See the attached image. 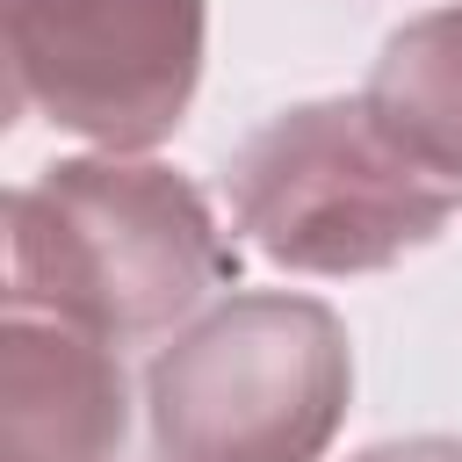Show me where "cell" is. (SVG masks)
Returning a JSON list of instances; mask_svg holds the SVG:
<instances>
[{
    "mask_svg": "<svg viewBox=\"0 0 462 462\" xmlns=\"http://www.w3.org/2000/svg\"><path fill=\"white\" fill-rule=\"evenodd\" d=\"M224 282H238V245L159 159H58L7 195V310L152 339Z\"/></svg>",
    "mask_w": 462,
    "mask_h": 462,
    "instance_id": "6da1fadb",
    "label": "cell"
},
{
    "mask_svg": "<svg viewBox=\"0 0 462 462\" xmlns=\"http://www.w3.org/2000/svg\"><path fill=\"white\" fill-rule=\"evenodd\" d=\"M346 325L318 296L245 289L152 354V462H318L346 419Z\"/></svg>",
    "mask_w": 462,
    "mask_h": 462,
    "instance_id": "7a4b0ae2",
    "label": "cell"
},
{
    "mask_svg": "<svg viewBox=\"0 0 462 462\" xmlns=\"http://www.w3.org/2000/svg\"><path fill=\"white\" fill-rule=\"evenodd\" d=\"M231 224L296 274H375L433 245L462 195L433 180L368 101H296L224 166Z\"/></svg>",
    "mask_w": 462,
    "mask_h": 462,
    "instance_id": "3957f363",
    "label": "cell"
},
{
    "mask_svg": "<svg viewBox=\"0 0 462 462\" xmlns=\"http://www.w3.org/2000/svg\"><path fill=\"white\" fill-rule=\"evenodd\" d=\"M14 116H43L101 152H144L180 130L209 0H0Z\"/></svg>",
    "mask_w": 462,
    "mask_h": 462,
    "instance_id": "277c9868",
    "label": "cell"
},
{
    "mask_svg": "<svg viewBox=\"0 0 462 462\" xmlns=\"http://www.w3.org/2000/svg\"><path fill=\"white\" fill-rule=\"evenodd\" d=\"M130 433V383L116 339L7 310L0 325V462H116Z\"/></svg>",
    "mask_w": 462,
    "mask_h": 462,
    "instance_id": "5b68a950",
    "label": "cell"
},
{
    "mask_svg": "<svg viewBox=\"0 0 462 462\" xmlns=\"http://www.w3.org/2000/svg\"><path fill=\"white\" fill-rule=\"evenodd\" d=\"M361 101L433 180L462 195V7H433L390 29Z\"/></svg>",
    "mask_w": 462,
    "mask_h": 462,
    "instance_id": "8992f818",
    "label": "cell"
},
{
    "mask_svg": "<svg viewBox=\"0 0 462 462\" xmlns=\"http://www.w3.org/2000/svg\"><path fill=\"white\" fill-rule=\"evenodd\" d=\"M346 462H462V440H440V433H419V440H383V448H361Z\"/></svg>",
    "mask_w": 462,
    "mask_h": 462,
    "instance_id": "52a82bcc",
    "label": "cell"
}]
</instances>
